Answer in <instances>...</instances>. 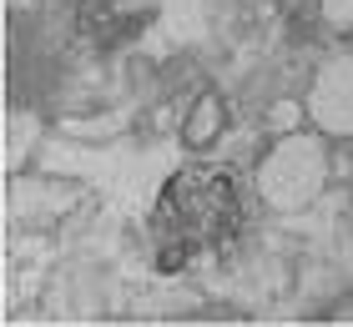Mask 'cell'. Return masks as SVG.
<instances>
[{
	"label": "cell",
	"instance_id": "6da1fadb",
	"mask_svg": "<svg viewBox=\"0 0 353 327\" xmlns=\"http://www.w3.org/2000/svg\"><path fill=\"white\" fill-rule=\"evenodd\" d=\"M237 226V191L228 176L192 171L176 187H167L162 211H157V237H162V262H187L207 247H217Z\"/></svg>",
	"mask_w": 353,
	"mask_h": 327
}]
</instances>
